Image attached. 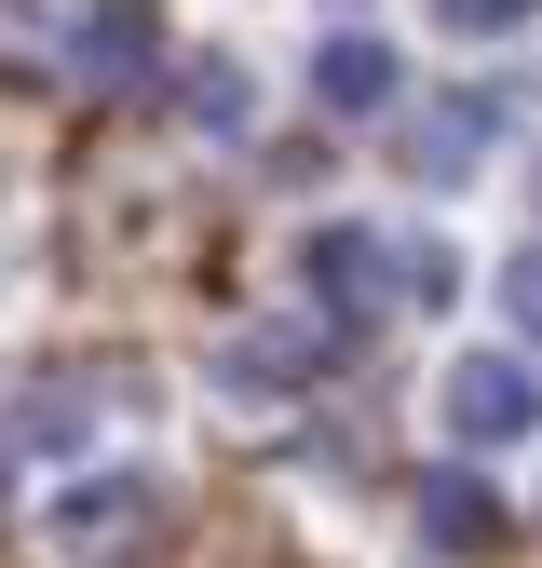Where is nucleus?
I'll use <instances>...</instances> for the list:
<instances>
[{
    "mask_svg": "<svg viewBox=\"0 0 542 568\" xmlns=\"http://www.w3.org/2000/svg\"><path fill=\"white\" fill-rule=\"evenodd\" d=\"M312 284H325L339 325H380L406 284H448V257H393L380 231H312Z\"/></svg>",
    "mask_w": 542,
    "mask_h": 568,
    "instance_id": "obj_1",
    "label": "nucleus"
},
{
    "mask_svg": "<svg viewBox=\"0 0 542 568\" xmlns=\"http://www.w3.org/2000/svg\"><path fill=\"white\" fill-rule=\"evenodd\" d=\"M448 434L461 447H529L542 434V379L515 366V352H461L448 366Z\"/></svg>",
    "mask_w": 542,
    "mask_h": 568,
    "instance_id": "obj_2",
    "label": "nucleus"
},
{
    "mask_svg": "<svg viewBox=\"0 0 542 568\" xmlns=\"http://www.w3.org/2000/svg\"><path fill=\"white\" fill-rule=\"evenodd\" d=\"M150 515H163V487H150V474H96V487H68V501H54V555L109 568V555L150 541Z\"/></svg>",
    "mask_w": 542,
    "mask_h": 568,
    "instance_id": "obj_3",
    "label": "nucleus"
},
{
    "mask_svg": "<svg viewBox=\"0 0 542 568\" xmlns=\"http://www.w3.org/2000/svg\"><path fill=\"white\" fill-rule=\"evenodd\" d=\"M68 68H82V95H150V68H163L150 0H96V14H82V41H68Z\"/></svg>",
    "mask_w": 542,
    "mask_h": 568,
    "instance_id": "obj_4",
    "label": "nucleus"
},
{
    "mask_svg": "<svg viewBox=\"0 0 542 568\" xmlns=\"http://www.w3.org/2000/svg\"><path fill=\"white\" fill-rule=\"evenodd\" d=\"M489 95H448V109H421V122H406V176H421V190H448V176H474V163H489Z\"/></svg>",
    "mask_w": 542,
    "mask_h": 568,
    "instance_id": "obj_5",
    "label": "nucleus"
},
{
    "mask_svg": "<svg viewBox=\"0 0 542 568\" xmlns=\"http://www.w3.org/2000/svg\"><path fill=\"white\" fill-rule=\"evenodd\" d=\"M312 95H325L339 122H393V95H406V68H393L380 41H353V28H339V41L312 54Z\"/></svg>",
    "mask_w": 542,
    "mask_h": 568,
    "instance_id": "obj_6",
    "label": "nucleus"
},
{
    "mask_svg": "<svg viewBox=\"0 0 542 568\" xmlns=\"http://www.w3.org/2000/svg\"><path fill=\"white\" fill-rule=\"evenodd\" d=\"M421 541H434V555H489V541H502V501H489L474 474H421Z\"/></svg>",
    "mask_w": 542,
    "mask_h": 568,
    "instance_id": "obj_7",
    "label": "nucleus"
},
{
    "mask_svg": "<svg viewBox=\"0 0 542 568\" xmlns=\"http://www.w3.org/2000/svg\"><path fill=\"white\" fill-rule=\"evenodd\" d=\"M190 122H203V135H244V122H258V95H244V68H231V54H203V68H190Z\"/></svg>",
    "mask_w": 542,
    "mask_h": 568,
    "instance_id": "obj_8",
    "label": "nucleus"
},
{
    "mask_svg": "<svg viewBox=\"0 0 542 568\" xmlns=\"http://www.w3.org/2000/svg\"><path fill=\"white\" fill-rule=\"evenodd\" d=\"M0 82H54V28L28 0H0Z\"/></svg>",
    "mask_w": 542,
    "mask_h": 568,
    "instance_id": "obj_9",
    "label": "nucleus"
},
{
    "mask_svg": "<svg viewBox=\"0 0 542 568\" xmlns=\"http://www.w3.org/2000/svg\"><path fill=\"white\" fill-rule=\"evenodd\" d=\"M529 14H542V0H434V28H448V41H515Z\"/></svg>",
    "mask_w": 542,
    "mask_h": 568,
    "instance_id": "obj_10",
    "label": "nucleus"
},
{
    "mask_svg": "<svg viewBox=\"0 0 542 568\" xmlns=\"http://www.w3.org/2000/svg\"><path fill=\"white\" fill-rule=\"evenodd\" d=\"M502 312H515V338L542 352V244H515V257H502Z\"/></svg>",
    "mask_w": 542,
    "mask_h": 568,
    "instance_id": "obj_11",
    "label": "nucleus"
}]
</instances>
